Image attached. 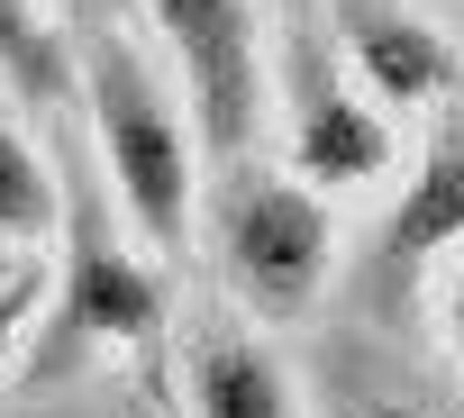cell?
<instances>
[{
	"label": "cell",
	"mask_w": 464,
	"mask_h": 418,
	"mask_svg": "<svg viewBox=\"0 0 464 418\" xmlns=\"http://www.w3.org/2000/svg\"><path fill=\"white\" fill-rule=\"evenodd\" d=\"M55 10H64L73 46L82 37H110V28H137V0H55Z\"/></svg>",
	"instance_id": "obj_14"
},
{
	"label": "cell",
	"mask_w": 464,
	"mask_h": 418,
	"mask_svg": "<svg viewBox=\"0 0 464 418\" xmlns=\"http://www.w3.org/2000/svg\"><path fill=\"white\" fill-rule=\"evenodd\" d=\"M37 318H46V255H28L10 282H0V382H10L37 346Z\"/></svg>",
	"instance_id": "obj_11"
},
{
	"label": "cell",
	"mask_w": 464,
	"mask_h": 418,
	"mask_svg": "<svg viewBox=\"0 0 464 418\" xmlns=\"http://www.w3.org/2000/svg\"><path fill=\"white\" fill-rule=\"evenodd\" d=\"M128 418H164V409H155V400H137V409H128Z\"/></svg>",
	"instance_id": "obj_16"
},
{
	"label": "cell",
	"mask_w": 464,
	"mask_h": 418,
	"mask_svg": "<svg viewBox=\"0 0 464 418\" xmlns=\"http://www.w3.org/2000/svg\"><path fill=\"white\" fill-rule=\"evenodd\" d=\"M328 37H337L346 73L392 119H437V109L464 100V55H455V37L419 10V0H337Z\"/></svg>",
	"instance_id": "obj_7"
},
{
	"label": "cell",
	"mask_w": 464,
	"mask_h": 418,
	"mask_svg": "<svg viewBox=\"0 0 464 418\" xmlns=\"http://www.w3.org/2000/svg\"><path fill=\"white\" fill-rule=\"evenodd\" d=\"M55 164H64V228L46 246V318L28 346L37 382H64L101 355H146L173 328V282L146 255V237L128 228V209L101 182L73 119H55Z\"/></svg>",
	"instance_id": "obj_1"
},
{
	"label": "cell",
	"mask_w": 464,
	"mask_h": 418,
	"mask_svg": "<svg viewBox=\"0 0 464 418\" xmlns=\"http://www.w3.org/2000/svg\"><path fill=\"white\" fill-rule=\"evenodd\" d=\"M173 382H182L191 418H319L310 391H301V373L237 309H191L173 328Z\"/></svg>",
	"instance_id": "obj_8"
},
{
	"label": "cell",
	"mask_w": 464,
	"mask_h": 418,
	"mask_svg": "<svg viewBox=\"0 0 464 418\" xmlns=\"http://www.w3.org/2000/svg\"><path fill=\"white\" fill-rule=\"evenodd\" d=\"M455 255H464V100L428 119V146H419V164L401 173L382 228H373L364 282H373V300H401V291L437 282Z\"/></svg>",
	"instance_id": "obj_6"
},
{
	"label": "cell",
	"mask_w": 464,
	"mask_h": 418,
	"mask_svg": "<svg viewBox=\"0 0 464 418\" xmlns=\"http://www.w3.org/2000/svg\"><path fill=\"white\" fill-rule=\"evenodd\" d=\"M37 109H19L0 91V255H46L64 228V164H55V128H28Z\"/></svg>",
	"instance_id": "obj_9"
},
{
	"label": "cell",
	"mask_w": 464,
	"mask_h": 418,
	"mask_svg": "<svg viewBox=\"0 0 464 418\" xmlns=\"http://www.w3.org/2000/svg\"><path fill=\"white\" fill-rule=\"evenodd\" d=\"M274 119H283V164L310 191H373L401 173V119L346 73L328 28H274Z\"/></svg>",
	"instance_id": "obj_5"
},
{
	"label": "cell",
	"mask_w": 464,
	"mask_h": 418,
	"mask_svg": "<svg viewBox=\"0 0 464 418\" xmlns=\"http://www.w3.org/2000/svg\"><path fill=\"white\" fill-rule=\"evenodd\" d=\"M428 309H437V337H446V355H455V373H464V255L428 282Z\"/></svg>",
	"instance_id": "obj_13"
},
{
	"label": "cell",
	"mask_w": 464,
	"mask_h": 418,
	"mask_svg": "<svg viewBox=\"0 0 464 418\" xmlns=\"http://www.w3.org/2000/svg\"><path fill=\"white\" fill-rule=\"evenodd\" d=\"M319 418H437L419 391H401V382H382V373H346L328 400H310Z\"/></svg>",
	"instance_id": "obj_12"
},
{
	"label": "cell",
	"mask_w": 464,
	"mask_h": 418,
	"mask_svg": "<svg viewBox=\"0 0 464 418\" xmlns=\"http://www.w3.org/2000/svg\"><path fill=\"white\" fill-rule=\"evenodd\" d=\"M82 100H73V128L101 164V182L119 191L128 228L146 237L155 264H182L200 246V182H209V155H200V128L182 109V91L164 82L146 28H110V37H82Z\"/></svg>",
	"instance_id": "obj_2"
},
{
	"label": "cell",
	"mask_w": 464,
	"mask_h": 418,
	"mask_svg": "<svg viewBox=\"0 0 464 418\" xmlns=\"http://www.w3.org/2000/svg\"><path fill=\"white\" fill-rule=\"evenodd\" d=\"M0 91L37 119H73L82 100V55L55 0H0Z\"/></svg>",
	"instance_id": "obj_10"
},
{
	"label": "cell",
	"mask_w": 464,
	"mask_h": 418,
	"mask_svg": "<svg viewBox=\"0 0 464 418\" xmlns=\"http://www.w3.org/2000/svg\"><path fill=\"white\" fill-rule=\"evenodd\" d=\"M19 264H28V255H0V282H10V273H19Z\"/></svg>",
	"instance_id": "obj_15"
},
{
	"label": "cell",
	"mask_w": 464,
	"mask_h": 418,
	"mask_svg": "<svg viewBox=\"0 0 464 418\" xmlns=\"http://www.w3.org/2000/svg\"><path fill=\"white\" fill-rule=\"evenodd\" d=\"M137 28L164 82L182 91L200 155L209 164L256 155L265 109H274V10L265 0H137Z\"/></svg>",
	"instance_id": "obj_4"
},
{
	"label": "cell",
	"mask_w": 464,
	"mask_h": 418,
	"mask_svg": "<svg viewBox=\"0 0 464 418\" xmlns=\"http://www.w3.org/2000/svg\"><path fill=\"white\" fill-rule=\"evenodd\" d=\"M0 418H37V409H0Z\"/></svg>",
	"instance_id": "obj_17"
},
{
	"label": "cell",
	"mask_w": 464,
	"mask_h": 418,
	"mask_svg": "<svg viewBox=\"0 0 464 418\" xmlns=\"http://www.w3.org/2000/svg\"><path fill=\"white\" fill-rule=\"evenodd\" d=\"M200 255H209L218 300L237 318H256L265 337L301 328L337 282V209L292 164H265V155L209 164V182H200Z\"/></svg>",
	"instance_id": "obj_3"
}]
</instances>
